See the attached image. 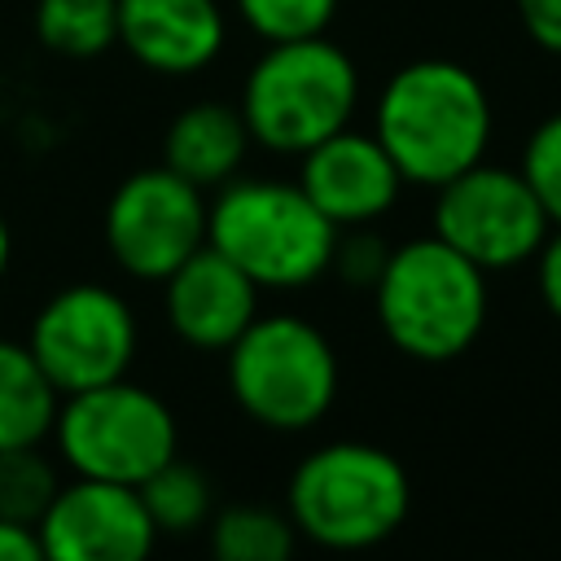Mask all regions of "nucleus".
Wrapping results in <instances>:
<instances>
[{"mask_svg": "<svg viewBox=\"0 0 561 561\" xmlns=\"http://www.w3.org/2000/svg\"><path fill=\"white\" fill-rule=\"evenodd\" d=\"M491 96L482 79L451 57H416L399 66L373 105V136L399 167L403 184L438 188L486 158Z\"/></svg>", "mask_w": 561, "mask_h": 561, "instance_id": "f257e3e1", "label": "nucleus"}, {"mask_svg": "<svg viewBox=\"0 0 561 561\" xmlns=\"http://www.w3.org/2000/svg\"><path fill=\"white\" fill-rule=\"evenodd\" d=\"M373 307L394 351L421 364H447L465 355L486 324V272L434 232L412 237L386 254Z\"/></svg>", "mask_w": 561, "mask_h": 561, "instance_id": "f03ea898", "label": "nucleus"}, {"mask_svg": "<svg viewBox=\"0 0 561 561\" xmlns=\"http://www.w3.org/2000/svg\"><path fill=\"white\" fill-rule=\"evenodd\" d=\"M355 105L359 70L329 35L267 44L254 57L237 101L250 140L289 158H302L311 145L351 127Z\"/></svg>", "mask_w": 561, "mask_h": 561, "instance_id": "7ed1b4c3", "label": "nucleus"}, {"mask_svg": "<svg viewBox=\"0 0 561 561\" xmlns=\"http://www.w3.org/2000/svg\"><path fill=\"white\" fill-rule=\"evenodd\" d=\"M337 232L311 197L285 180H228L206 206V245L259 289H302L333 263Z\"/></svg>", "mask_w": 561, "mask_h": 561, "instance_id": "20e7f679", "label": "nucleus"}, {"mask_svg": "<svg viewBox=\"0 0 561 561\" xmlns=\"http://www.w3.org/2000/svg\"><path fill=\"white\" fill-rule=\"evenodd\" d=\"M412 504L403 465L373 443H324L298 460L285 486L294 530L333 552H359L390 539Z\"/></svg>", "mask_w": 561, "mask_h": 561, "instance_id": "39448f33", "label": "nucleus"}, {"mask_svg": "<svg viewBox=\"0 0 561 561\" xmlns=\"http://www.w3.org/2000/svg\"><path fill=\"white\" fill-rule=\"evenodd\" d=\"M228 390L263 430H311L337 399V355L302 316H254L228 346Z\"/></svg>", "mask_w": 561, "mask_h": 561, "instance_id": "423d86ee", "label": "nucleus"}, {"mask_svg": "<svg viewBox=\"0 0 561 561\" xmlns=\"http://www.w3.org/2000/svg\"><path fill=\"white\" fill-rule=\"evenodd\" d=\"M53 438L57 456L75 469V478L123 486H140L153 469L180 456V430L171 408L131 377L61 394Z\"/></svg>", "mask_w": 561, "mask_h": 561, "instance_id": "0eeeda50", "label": "nucleus"}, {"mask_svg": "<svg viewBox=\"0 0 561 561\" xmlns=\"http://www.w3.org/2000/svg\"><path fill=\"white\" fill-rule=\"evenodd\" d=\"M548 215L526 175L495 162H473L434 188V237L482 272L530 263L548 237Z\"/></svg>", "mask_w": 561, "mask_h": 561, "instance_id": "6e6552de", "label": "nucleus"}, {"mask_svg": "<svg viewBox=\"0 0 561 561\" xmlns=\"http://www.w3.org/2000/svg\"><path fill=\"white\" fill-rule=\"evenodd\" d=\"M136 316L123 294L110 285H66L57 289L31 320V355L44 368V377L57 386V394H75L88 386H105L114 377H127L136 359Z\"/></svg>", "mask_w": 561, "mask_h": 561, "instance_id": "1a4fd4ad", "label": "nucleus"}, {"mask_svg": "<svg viewBox=\"0 0 561 561\" xmlns=\"http://www.w3.org/2000/svg\"><path fill=\"white\" fill-rule=\"evenodd\" d=\"M206 193L171 167L131 171L105 202V250L136 280H167L206 245Z\"/></svg>", "mask_w": 561, "mask_h": 561, "instance_id": "9d476101", "label": "nucleus"}, {"mask_svg": "<svg viewBox=\"0 0 561 561\" xmlns=\"http://www.w3.org/2000/svg\"><path fill=\"white\" fill-rule=\"evenodd\" d=\"M35 530L48 561H149L158 543L140 491L96 478L61 482Z\"/></svg>", "mask_w": 561, "mask_h": 561, "instance_id": "9b49d317", "label": "nucleus"}, {"mask_svg": "<svg viewBox=\"0 0 561 561\" xmlns=\"http://www.w3.org/2000/svg\"><path fill=\"white\" fill-rule=\"evenodd\" d=\"M298 188L333 228H368L399 202L403 175L373 131L342 127L302 153Z\"/></svg>", "mask_w": 561, "mask_h": 561, "instance_id": "f8f14e48", "label": "nucleus"}, {"mask_svg": "<svg viewBox=\"0 0 561 561\" xmlns=\"http://www.w3.org/2000/svg\"><path fill=\"white\" fill-rule=\"evenodd\" d=\"M259 294L263 289L210 245L188 254L162 280L167 324L180 342L197 351H228L259 316Z\"/></svg>", "mask_w": 561, "mask_h": 561, "instance_id": "ddd939ff", "label": "nucleus"}, {"mask_svg": "<svg viewBox=\"0 0 561 561\" xmlns=\"http://www.w3.org/2000/svg\"><path fill=\"white\" fill-rule=\"evenodd\" d=\"M228 39V13L219 0H118L123 53L167 79L206 70Z\"/></svg>", "mask_w": 561, "mask_h": 561, "instance_id": "4468645a", "label": "nucleus"}, {"mask_svg": "<svg viewBox=\"0 0 561 561\" xmlns=\"http://www.w3.org/2000/svg\"><path fill=\"white\" fill-rule=\"evenodd\" d=\"M250 145L254 140H250V127L237 105L193 101L171 118V127L162 136V167H171L175 175H184L188 184H197L206 193V188L237 180Z\"/></svg>", "mask_w": 561, "mask_h": 561, "instance_id": "2eb2a0df", "label": "nucleus"}, {"mask_svg": "<svg viewBox=\"0 0 561 561\" xmlns=\"http://www.w3.org/2000/svg\"><path fill=\"white\" fill-rule=\"evenodd\" d=\"M61 394L35 364L26 342L0 337V451L31 447L53 434Z\"/></svg>", "mask_w": 561, "mask_h": 561, "instance_id": "dca6fc26", "label": "nucleus"}, {"mask_svg": "<svg viewBox=\"0 0 561 561\" xmlns=\"http://www.w3.org/2000/svg\"><path fill=\"white\" fill-rule=\"evenodd\" d=\"M31 31L61 61H96L118 44V0H35Z\"/></svg>", "mask_w": 561, "mask_h": 561, "instance_id": "f3484780", "label": "nucleus"}, {"mask_svg": "<svg viewBox=\"0 0 561 561\" xmlns=\"http://www.w3.org/2000/svg\"><path fill=\"white\" fill-rule=\"evenodd\" d=\"M210 561H294L298 530L285 508L232 504L210 513Z\"/></svg>", "mask_w": 561, "mask_h": 561, "instance_id": "a211bd4d", "label": "nucleus"}, {"mask_svg": "<svg viewBox=\"0 0 561 561\" xmlns=\"http://www.w3.org/2000/svg\"><path fill=\"white\" fill-rule=\"evenodd\" d=\"M136 491H140L145 513L158 526V535H188V530L206 526L215 513L210 478L180 456H171L162 469H153Z\"/></svg>", "mask_w": 561, "mask_h": 561, "instance_id": "6ab92c4d", "label": "nucleus"}, {"mask_svg": "<svg viewBox=\"0 0 561 561\" xmlns=\"http://www.w3.org/2000/svg\"><path fill=\"white\" fill-rule=\"evenodd\" d=\"M57 486H61L57 465L44 456L39 443L0 451V517L35 526L44 517V508L53 504Z\"/></svg>", "mask_w": 561, "mask_h": 561, "instance_id": "aec40b11", "label": "nucleus"}, {"mask_svg": "<svg viewBox=\"0 0 561 561\" xmlns=\"http://www.w3.org/2000/svg\"><path fill=\"white\" fill-rule=\"evenodd\" d=\"M337 4L342 0H232V13L263 44H280V39L324 35L329 22L337 18Z\"/></svg>", "mask_w": 561, "mask_h": 561, "instance_id": "412c9836", "label": "nucleus"}, {"mask_svg": "<svg viewBox=\"0 0 561 561\" xmlns=\"http://www.w3.org/2000/svg\"><path fill=\"white\" fill-rule=\"evenodd\" d=\"M530 184V193L539 197L548 224H561V110L548 114L543 123H535V131L522 145V167H517Z\"/></svg>", "mask_w": 561, "mask_h": 561, "instance_id": "4be33fe9", "label": "nucleus"}, {"mask_svg": "<svg viewBox=\"0 0 561 561\" xmlns=\"http://www.w3.org/2000/svg\"><path fill=\"white\" fill-rule=\"evenodd\" d=\"M386 241L377 232H364V228H351V237L337 232V245H333V272L351 285V289H373L381 267H386Z\"/></svg>", "mask_w": 561, "mask_h": 561, "instance_id": "5701e85b", "label": "nucleus"}, {"mask_svg": "<svg viewBox=\"0 0 561 561\" xmlns=\"http://www.w3.org/2000/svg\"><path fill=\"white\" fill-rule=\"evenodd\" d=\"M522 31L548 57H561V0H513Z\"/></svg>", "mask_w": 561, "mask_h": 561, "instance_id": "b1692460", "label": "nucleus"}, {"mask_svg": "<svg viewBox=\"0 0 561 561\" xmlns=\"http://www.w3.org/2000/svg\"><path fill=\"white\" fill-rule=\"evenodd\" d=\"M535 280H539V298H543V307L561 320V224L548 228L543 245L535 250Z\"/></svg>", "mask_w": 561, "mask_h": 561, "instance_id": "393cba45", "label": "nucleus"}, {"mask_svg": "<svg viewBox=\"0 0 561 561\" xmlns=\"http://www.w3.org/2000/svg\"><path fill=\"white\" fill-rule=\"evenodd\" d=\"M0 561H48L44 543H39V530L26 526V522L0 517Z\"/></svg>", "mask_w": 561, "mask_h": 561, "instance_id": "a878e982", "label": "nucleus"}, {"mask_svg": "<svg viewBox=\"0 0 561 561\" xmlns=\"http://www.w3.org/2000/svg\"><path fill=\"white\" fill-rule=\"evenodd\" d=\"M9 259H13V237H9V224H4V215H0V280H4V272H9Z\"/></svg>", "mask_w": 561, "mask_h": 561, "instance_id": "bb28decb", "label": "nucleus"}]
</instances>
